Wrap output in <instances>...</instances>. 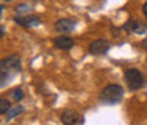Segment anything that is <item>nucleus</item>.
Listing matches in <instances>:
<instances>
[{
	"instance_id": "obj_15",
	"label": "nucleus",
	"mask_w": 147,
	"mask_h": 125,
	"mask_svg": "<svg viewBox=\"0 0 147 125\" xmlns=\"http://www.w3.org/2000/svg\"><path fill=\"white\" fill-rule=\"evenodd\" d=\"M0 36L4 37V26H1V27H0Z\"/></svg>"
},
{
	"instance_id": "obj_16",
	"label": "nucleus",
	"mask_w": 147,
	"mask_h": 125,
	"mask_svg": "<svg viewBox=\"0 0 147 125\" xmlns=\"http://www.w3.org/2000/svg\"><path fill=\"white\" fill-rule=\"evenodd\" d=\"M142 46H143L144 48H147V38H146V40H144V41H143V44H142Z\"/></svg>"
},
{
	"instance_id": "obj_5",
	"label": "nucleus",
	"mask_w": 147,
	"mask_h": 125,
	"mask_svg": "<svg viewBox=\"0 0 147 125\" xmlns=\"http://www.w3.org/2000/svg\"><path fill=\"white\" fill-rule=\"evenodd\" d=\"M54 27L58 33H72L75 30V21L71 18H61L55 21Z\"/></svg>"
},
{
	"instance_id": "obj_1",
	"label": "nucleus",
	"mask_w": 147,
	"mask_h": 125,
	"mask_svg": "<svg viewBox=\"0 0 147 125\" xmlns=\"http://www.w3.org/2000/svg\"><path fill=\"white\" fill-rule=\"evenodd\" d=\"M18 71H20V57L17 54H13V55L1 60V63H0V74H1L0 75V78H1L0 83H1V87H4L9 83V80L13 75H16Z\"/></svg>"
},
{
	"instance_id": "obj_2",
	"label": "nucleus",
	"mask_w": 147,
	"mask_h": 125,
	"mask_svg": "<svg viewBox=\"0 0 147 125\" xmlns=\"http://www.w3.org/2000/svg\"><path fill=\"white\" fill-rule=\"evenodd\" d=\"M123 97V88L117 84H109L100 91V101L103 104H117Z\"/></svg>"
},
{
	"instance_id": "obj_13",
	"label": "nucleus",
	"mask_w": 147,
	"mask_h": 125,
	"mask_svg": "<svg viewBox=\"0 0 147 125\" xmlns=\"http://www.w3.org/2000/svg\"><path fill=\"white\" fill-rule=\"evenodd\" d=\"M31 10V6H28V4H26V3H21L20 6L16 7V12L17 13H24V12H30Z\"/></svg>"
},
{
	"instance_id": "obj_17",
	"label": "nucleus",
	"mask_w": 147,
	"mask_h": 125,
	"mask_svg": "<svg viewBox=\"0 0 147 125\" xmlns=\"http://www.w3.org/2000/svg\"><path fill=\"white\" fill-rule=\"evenodd\" d=\"M6 1H10V0H6Z\"/></svg>"
},
{
	"instance_id": "obj_6",
	"label": "nucleus",
	"mask_w": 147,
	"mask_h": 125,
	"mask_svg": "<svg viewBox=\"0 0 147 125\" xmlns=\"http://www.w3.org/2000/svg\"><path fill=\"white\" fill-rule=\"evenodd\" d=\"M123 29L126 31H131V33H136V34H143L146 33L147 26L142 21H136V20H129L126 21V24L123 26Z\"/></svg>"
},
{
	"instance_id": "obj_8",
	"label": "nucleus",
	"mask_w": 147,
	"mask_h": 125,
	"mask_svg": "<svg viewBox=\"0 0 147 125\" xmlns=\"http://www.w3.org/2000/svg\"><path fill=\"white\" fill-rule=\"evenodd\" d=\"M78 120H79V115L72 109H67L61 115V122L64 125H75L78 122Z\"/></svg>"
},
{
	"instance_id": "obj_10",
	"label": "nucleus",
	"mask_w": 147,
	"mask_h": 125,
	"mask_svg": "<svg viewBox=\"0 0 147 125\" xmlns=\"http://www.w3.org/2000/svg\"><path fill=\"white\" fill-rule=\"evenodd\" d=\"M23 112V107L21 105H16V107H11L9 109V112L6 114V118L7 120H11V118H14V117H17Z\"/></svg>"
},
{
	"instance_id": "obj_4",
	"label": "nucleus",
	"mask_w": 147,
	"mask_h": 125,
	"mask_svg": "<svg viewBox=\"0 0 147 125\" xmlns=\"http://www.w3.org/2000/svg\"><path fill=\"white\" fill-rule=\"evenodd\" d=\"M110 44L105 40V38H98L95 41H92L89 44V53L95 54V55H100V54H105L109 50Z\"/></svg>"
},
{
	"instance_id": "obj_7",
	"label": "nucleus",
	"mask_w": 147,
	"mask_h": 125,
	"mask_svg": "<svg viewBox=\"0 0 147 125\" xmlns=\"http://www.w3.org/2000/svg\"><path fill=\"white\" fill-rule=\"evenodd\" d=\"M14 21L20 24V26H23V27H27V29H30V27H36V26H40V23H41V20L40 17H37V16H24V17H16L14 18Z\"/></svg>"
},
{
	"instance_id": "obj_9",
	"label": "nucleus",
	"mask_w": 147,
	"mask_h": 125,
	"mask_svg": "<svg viewBox=\"0 0 147 125\" xmlns=\"http://www.w3.org/2000/svg\"><path fill=\"white\" fill-rule=\"evenodd\" d=\"M54 44L57 48H61V50H69L74 47V40L71 37H67V36H61V37H57L54 40Z\"/></svg>"
},
{
	"instance_id": "obj_12",
	"label": "nucleus",
	"mask_w": 147,
	"mask_h": 125,
	"mask_svg": "<svg viewBox=\"0 0 147 125\" xmlns=\"http://www.w3.org/2000/svg\"><path fill=\"white\" fill-rule=\"evenodd\" d=\"M10 108L11 107H10L9 100H6V98H1L0 100V114H7Z\"/></svg>"
},
{
	"instance_id": "obj_11",
	"label": "nucleus",
	"mask_w": 147,
	"mask_h": 125,
	"mask_svg": "<svg viewBox=\"0 0 147 125\" xmlns=\"http://www.w3.org/2000/svg\"><path fill=\"white\" fill-rule=\"evenodd\" d=\"M10 97H11L16 102H18V101H21V100L24 98V92H23L21 88H14L11 92H10Z\"/></svg>"
},
{
	"instance_id": "obj_3",
	"label": "nucleus",
	"mask_w": 147,
	"mask_h": 125,
	"mask_svg": "<svg viewBox=\"0 0 147 125\" xmlns=\"http://www.w3.org/2000/svg\"><path fill=\"white\" fill-rule=\"evenodd\" d=\"M125 80H126V83H127L129 88L130 89H139L143 87V84H144V77H143V74L139 71L137 68H130L127 71L125 72Z\"/></svg>"
},
{
	"instance_id": "obj_14",
	"label": "nucleus",
	"mask_w": 147,
	"mask_h": 125,
	"mask_svg": "<svg viewBox=\"0 0 147 125\" xmlns=\"http://www.w3.org/2000/svg\"><path fill=\"white\" fill-rule=\"evenodd\" d=\"M143 13H144V16L147 17V1L144 3V6H143Z\"/></svg>"
}]
</instances>
